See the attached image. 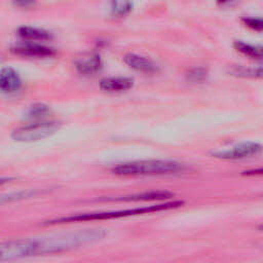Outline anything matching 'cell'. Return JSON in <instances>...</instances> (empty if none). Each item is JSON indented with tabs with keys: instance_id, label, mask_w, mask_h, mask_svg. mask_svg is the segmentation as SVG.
<instances>
[{
	"instance_id": "7c38bea8",
	"label": "cell",
	"mask_w": 263,
	"mask_h": 263,
	"mask_svg": "<svg viewBox=\"0 0 263 263\" xmlns=\"http://www.w3.org/2000/svg\"><path fill=\"white\" fill-rule=\"evenodd\" d=\"M233 47L236 51L240 52L241 54L250 59L263 61V46L254 45V44L246 43L242 41H235L233 43Z\"/></svg>"
},
{
	"instance_id": "7a4b0ae2",
	"label": "cell",
	"mask_w": 263,
	"mask_h": 263,
	"mask_svg": "<svg viewBox=\"0 0 263 263\" xmlns=\"http://www.w3.org/2000/svg\"><path fill=\"white\" fill-rule=\"evenodd\" d=\"M184 204V201L182 200H175V201H168L158 204H152V205H146L141 208H135V209H126V210H117V211H107V212H95V213H84V214H77V215H71L67 217H60L51 220L44 221L42 223L43 226H52V225H59V224H66V223H73V222H83V221H95V220H110V219H118V218H124L129 216H137V215H144V214H150L154 212L159 211H165L171 210L175 208L182 206Z\"/></svg>"
},
{
	"instance_id": "603a6c76",
	"label": "cell",
	"mask_w": 263,
	"mask_h": 263,
	"mask_svg": "<svg viewBox=\"0 0 263 263\" xmlns=\"http://www.w3.org/2000/svg\"><path fill=\"white\" fill-rule=\"evenodd\" d=\"M259 229H260V230H263V225H262V226H260V227H259Z\"/></svg>"
},
{
	"instance_id": "2e32d148",
	"label": "cell",
	"mask_w": 263,
	"mask_h": 263,
	"mask_svg": "<svg viewBox=\"0 0 263 263\" xmlns=\"http://www.w3.org/2000/svg\"><path fill=\"white\" fill-rule=\"evenodd\" d=\"M38 193H40V191H37V190H25V191L9 193L7 195H2L1 203L11 202V201L21 200V199H25V198H29V197H34Z\"/></svg>"
},
{
	"instance_id": "e0dca14e",
	"label": "cell",
	"mask_w": 263,
	"mask_h": 263,
	"mask_svg": "<svg viewBox=\"0 0 263 263\" xmlns=\"http://www.w3.org/2000/svg\"><path fill=\"white\" fill-rule=\"evenodd\" d=\"M112 12L115 15L123 16L127 14L132 9V1L130 0H111Z\"/></svg>"
},
{
	"instance_id": "3957f363",
	"label": "cell",
	"mask_w": 263,
	"mask_h": 263,
	"mask_svg": "<svg viewBox=\"0 0 263 263\" xmlns=\"http://www.w3.org/2000/svg\"><path fill=\"white\" fill-rule=\"evenodd\" d=\"M186 165L175 160L144 159L120 163L112 168V173L119 176H159L182 173Z\"/></svg>"
},
{
	"instance_id": "ac0fdd59",
	"label": "cell",
	"mask_w": 263,
	"mask_h": 263,
	"mask_svg": "<svg viewBox=\"0 0 263 263\" xmlns=\"http://www.w3.org/2000/svg\"><path fill=\"white\" fill-rule=\"evenodd\" d=\"M208 76V70L203 67H197L189 70L186 74V78L188 81L196 83V82H202L204 79H206Z\"/></svg>"
},
{
	"instance_id": "8fae6325",
	"label": "cell",
	"mask_w": 263,
	"mask_h": 263,
	"mask_svg": "<svg viewBox=\"0 0 263 263\" xmlns=\"http://www.w3.org/2000/svg\"><path fill=\"white\" fill-rule=\"evenodd\" d=\"M134 79L129 77H107L100 81L101 89L109 92L124 91L132 88Z\"/></svg>"
},
{
	"instance_id": "6da1fadb",
	"label": "cell",
	"mask_w": 263,
	"mask_h": 263,
	"mask_svg": "<svg viewBox=\"0 0 263 263\" xmlns=\"http://www.w3.org/2000/svg\"><path fill=\"white\" fill-rule=\"evenodd\" d=\"M105 235V230L97 228L58 233L40 238H32V256L60 254L87 243L99 241L103 239Z\"/></svg>"
},
{
	"instance_id": "44dd1931",
	"label": "cell",
	"mask_w": 263,
	"mask_h": 263,
	"mask_svg": "<svg viewBox=\"0 0 263 263\" xmlns=\"http://www.w3.org/2000/svg\"><path fill=\"white\" fill-rule=\"evenodd\" d=\"M16 5H20V6H28V5H31L35 2V0H12Z\"/></svg>"
},
{
	"instance_id": "5bb4252c",
	"label": "cell",
	"mask_w": 263,
	"mask_h": 263,
	"mask_svg": "<svg viewBox=\"0 0 263 263\" xmlns=\"http://www.w3.org/2000/svg\"><path fill=\"white\" fill-rule=\"evenodd\" d=\"M17 34L27 40H48L51 38V35L43 30V29H39V28H34V27H28V26H23L21 28H18L17 30Z\"/></svg>"
},
{
	"instance_id": "7402d4cb",
	"label": "cell",
	"mask_w": 263,
	"mask_h": 263,
	"mask_svg": "<svg viewBox=\"0 0 263 263\" xmlns=\"http://www.w3.org/2000/svg\"><path fill=\"white\" fill-rule=\"evenodd\" d=\"M230 1H233V0H218V3L220 4H225V3H228Z\"/></svg>"
},
{
	"instance_id": "8992f818",
	"label": "cell",
	"mask_w": 263,
	"mask_h": 263,
	"mask_svg": "<svg viewBox=\"0 0 263 263\" xmlns=\"http://www.w3.org/2000/svg\"><path fill=\"white\" fill-rule=\"evenodd\" d=\"M174 197V193L168 191H149L135 193L130 195L114 196V197H101L97 201H150V200H164Z\"/></svg>"
},
{
	"instance_id": "4fadbf2b",
	"label": "cell",
	"mask_w": 263,
	"mask_h": 263,
	"mask_svg": "<svg viewBox=\"0 0 263 263\" xmlns=\"http://www.w3.org/2000/svg\"><path fill=\"white\" fill-rule=\"evenodd\" d=\"M229 73L233 76L240 77V78L263 79V66H258V67L235 66L229 70Z\"/></svg>"
},
{
	"instance_id": "9a60e30c",
	"label": "cell",
	"mask_w": 263,
	"mask_h": 263,
	"mask_svg": "<svg viewBox=\"0 0 263 263\" xmlns=\"http://www.w3.org/2000/svg\"><path fill=\"white\" fill-rule=\"evenodd\" d=\"M50 109L44 104H35L30 107L26 113V119L33 121L45 120L47 115H49Z\"/></svg>"
},
{
	"instance_id": "ffe728a7",
	"label": "cell",
	"mask_w": 263,
	"mask_h": 263,
	"mask_svg": "<svg viewBox=\"0 0 263 263\" xmlns=\"http://www.w3.org/2000/svg\"><path fill=\"white\" fill-rule=\"evenodd\" d=\"M241 175L243 176H257V175H263V167H259V168H254V170H249V171H245L241 173Z\"/></svg>"
},
{
	"instance_id": "277c9868",
	"label": "cell",
	"mask_w": 263,
	"mask_h": 263,
	"mask_svg": "<svg viewBox=\"0 0 263 263\" xmlns=\"http://www.w3.org/2000/svg\"><path fill=\"white\" fill-rule=\"evenodd\" d=\"M61 128V123L54 120H40L20 126L11 133L16 142H36L52 136Z\"/></svg>"
},
{
	"instance_id": "52a82bcc",
	"label": "cell",
	"mask_w": 263,
	"mask_h": 263,
	"mask_svg": "<svg viewBox=\"0 0 263 263\" xmlns=\"http://www.w3.org/2000/svg\"><path fill=\"white\" fill-rule=\"evenodd\" d=\"M11 52L22 57L30 58H49L54 54L51 47L37 43H22L11 47Z\"/></svg>"
},
{
	"instance_id": "5b68a950",
	"label": "cell",
	"mask_w": 263,
	"mask_h": 263,
	"mask_svg": "<svg viewBox=\"0 0 263 263\" xmlns=\"http://www.w3.org/2000/svg\"><path fill=\"white\" fill-rule=\"evenodd\" d=\"M263 150V146L255 143V142H247L235 145L229 149L219 150L212 152V156L225 159V160H235V159H243L252 156H256L260 154Z\"/></svg>"
},
{
	"instance_id": "d6986e66",
	"label": "cell",
	"mask_w": 263,
	"mask_h": 263,
	"mask_svg": "<svg viewBox=\"0 0 263 263\" xmlns=\"http://www.w3.org/2000/svg\"><path fill=\"white\" fill-rule=\"evenodd\" d=\"M243 24L254 31H263V18L258 17H245L242 18Z\"/></svg>"
},
{
	"instance_id": "30bf717a",
	"label": "cell",
	"mask_w": 263,
	"mask_h": 263,
	"mask_svg": "<svg viewBox=\"0 0 263 263\" xmlns=\"http://www.w3.org/2000/svg\"><path fill=\"white\" fill-rule=\"evenodd\" d=\"M123 60L128 67L140 72L153 73L157 70L156 65L151 60L143 55H139L136 53H127L124 55Z\"/></svg>"
},
{
	"instance_id": "9c48e42d",
	"label": "cell",
	"mask_w": 263,
	"mask_h": 263,
	"mask_svg": "<svg viewBox=\"0 0 263 263\" xmlns=\"http://www.w3.org/2000/svg\"><path fill=\"white\" fill-rule=\"evenodd\" d=\"M22 80L18 73L10 68L5 67L1 70L0 73V89L2 92L11 93L21 88Z\"/></svg>"
},
{
	"instance_id": "ba28073f",
	"label": "cell",
	"mask_w": 263,
	"mask_h": 263,
	"mask_svg": "<svg viewBox=\"0 0 263 263\" xmlns=\"http://www.w3.org/2000/svg\"><path fill=\"white\" fill-rule=\"evenodd\" d=\"M103 63L101 57L96 53L81 57L75 61L76 70L82 75H95L102 70Z\"/></svg>"
}]
</instances>
